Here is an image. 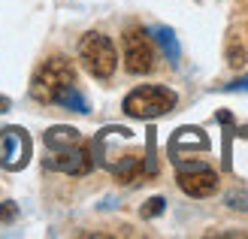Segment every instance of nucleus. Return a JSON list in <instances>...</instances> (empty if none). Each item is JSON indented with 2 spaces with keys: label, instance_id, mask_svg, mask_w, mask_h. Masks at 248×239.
Listing matches in <instances>:
<instances>
[{
  "label": "nucleus",
  "instance_id": "7ed1b4c3",
  "mask_svg": "<svg viewBox=\"0 0 248 239\" xmlns=\"http://www.w3.org/2000/svg\"><path fill=\"white\" fill-rule=\"evenodd\" d=\"M179 103V97L172 88L167 85H140L133 88V91L124 97V112H127L130 118H160L167 115V112H172Z\"/></svg>",
  "mask_w": 248,
  "mask_h": 239
},
{
  "label": "nucleus",
  "instance_id": "f257e3e1",
  "mask_svg": "<svg viewBox=\"0 0 248 239\" xmlns=\"http://www.w3.org/2000/svg\"><path fill=\"white\" fill-rule=\"evenodd\" d=\"M76 88V67L73 61L64 55H52L46 58L33 73V82H31V97L36 103H58L67 91Z\"/></svg>",
  "mask_w": 248,
  "mask_h": 239
},
{
  "label": "nucleus",
  "instance_id": "1a4fd4ad",
  "mask_svg": "<svg viewBox=\"0 0 248 239\" xmlns=\"http://www.w3.org/2000/svg\"><path fill=\"white\" fill-rule=\"evenodd\" d=\"M157 46L167 52V58L170 61H179V43H176V36H172V31L170 28H157Z\"/></svg>",
  "mask_w": 248,
  "mask_h": 239
},
{
  "label": "nucleus",
  "instance_id": "f8f14e48",
  "mask_svg": "<svg viewBox=\"0 0 248 239\" xmlns=\"http://www.w3.org/2000/svg\"><path fill=\"white\" fill-rule=\"evenodd\" d=\"M227 206L236 212H248V191H230L227 194Z\"/></svg>",
  "mask_w": 248,
  "mask_h": 239
},
{
  "label": "nucleus",
  "instance_id": "6e6552de",
  "mask_svg": "<svg viewBox=\"0 0 248 239\" xmlns=\"http://www.w3.org/2000/svg\"><path fill=\"white\" fill-rule=\"evenodd\" d=\"M82 136L79 130H73V127H52L46 133V145H48V152H55V148H67L73 143H79Z\"/></svg>",
  "mask_w": 248,
  "mask_h": 239
},
{
  "label": "nucleus",
  "instance_id": "423d86ee",
  "mask_svg": "<svg viewBox=\"0 0 248 239\" xmlns=\"http://www.w3.org/2000/svg\"><path fill=\"white\" fill-rule=\"evenodd\" d=\"M48 167L58 170V173H67V175H85V173H91V167H94L91 148L85 145L82 140L67 145V148H55L52 158H48Z\"/></svg>",
  "mask_w": 248,
  "mask_h": 239
},
{
  "label": "nucleus",
  "instance_id": "9d476101",
  "mask_svg": "<svg viewBox=\"0 0 248 239\" xmlns=\"http://www.w3.org/2000/svg\"><path fill=\"white\" fill-rule=\"evenodd\" d=\"M58 106H64V109H73V112H88V103L82 100V94L73 88V91H67L64 97L58 100Z\"/></svg>",
  "mask_w": 248,
  "mask_h": 239
},
{
  "label": "nucleus",
  "instance_id": "4468645a",
  "mask_svg": "<svg viewBox=\"0 0 248 239\" xmlns=\"http://www.w3.org/2000/svg\"><path fill=\"white\" fill-rule=\"evenodd\" d=\"M230 88H242V91H248V79H242V82H233Z\"/></svg>",
  "mask_w": 248,
  "mask_h": 239
},
{
  "label": "nucleus",
  "instance_id": "0eeeda50",
  "mask_svg": "<svg viewBox=\"0 0 248 239\" xmlns=\"http://www.w3.org/2000/svg\"><path fill=\"white\" fill-rule=\"evenodd\" d=\"M112 173H115L118 182L136 185V182L142 179V158H140V155H124V160L112 163Z\"/></svg>",
  "mask_w": 248,
  "mask_h": 239
},
{
  "label": "nucleus",
  "instance_id": "9b49d317",
  "mask_svg": "<svg viewBox=\"0 0 248 239\" xmlns=\"http://www.w3.org/2000/svg\"><path fill=\"white\" fill-rule=\"evenodd\" d=\"M227 64L230 67H242L245 64V48L239 46L236 36H230V43H227Z\"/></svg>",
  "mask_w": 248,
  "mask_h": 239
},
{
  "label": "nucleus",
  "instance_id": "20e7f679",
  "mask_svg": "<svg viewBox=\"0 0 248 239\" xmlns=\"http://www.w3.org/2000/svg\"><path fill=\"white\" fill-rule=\"evenodd\" d=\"M121 48H124V70L130 76H148L157 67V48L155 40L142 31L140 24H130L121 33Z\"/></svg>",
  "mask_w": 248,
  "mask_h": 239
},
{
  "label": "nucleus",
  "instance_id": "ddd939ff",
  "mask_svg": "<svg viewBox=\"0 0 248 239\" xmlns=\"http://www.w3.org/2000/svg\"><path fill=\"white\" fill-rule=\"evenodd\" d=\"M164 197H152L148 200V203L142 206V218H155V215H160V212H164Z\"/></svg>",
  "mask_w": 248,
  "mask_h": 239
},
{
  "label": "nucleus",
  "instance_id": "39448f33",
  "mask_svg": "<svg viewBox=\"0 0 248 239\" xmlns=\"http://www.w3.org/2000/svg\"><path fill=\"white\" fill-rule=\"evenodd\" d=\"M176 182H179L182 191L188 194V197H194V200L212 197L218 191V185H221L218 173L209 170V167H203V163H188V167H179Z\"/></svg>",
  "mask_w": 248,
  "mask_h": 239
},
{
  "label": "nucleus",
  "instance_id": "f03ea898",
  "mask_svg": "<svg viewBox=\"0 0 248 239\" xmlns=\"http://www.w3.org/2000/svg\"><path fill=\"white\" fill-rule=\"evenodd\" d=\"M79 61H82V67H85L88 76L100 79V82H109L115 76V67H118L115 43L100 31H88L79 40Z\"/></svg>",
  "mask_w": 248,
  "mask_h": 239
}]
</instances>
